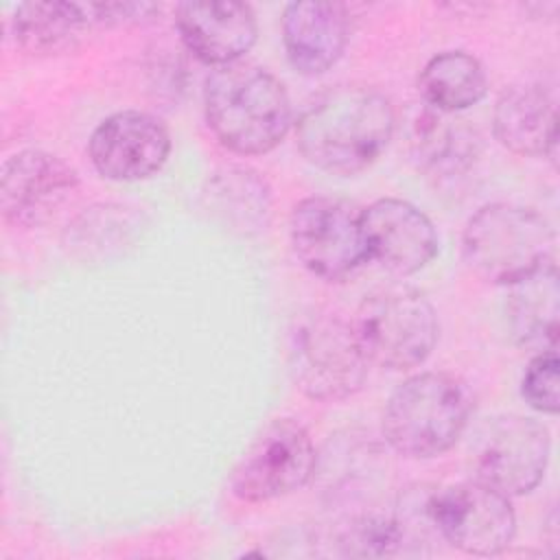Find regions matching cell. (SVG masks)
Wrapping results in <instances>:
<instances>
[{"label":"cell","mask_w":560,"mask_h":560,"mask_svg":"<svg viewBox=\"0 0 560 560\" xmlns=\"http://www.w3.org/2000/svg\"><path fill=\"white\" fill-rule=\"evenodd\" d=\"M472 409L468 385L448 372H422L400 383L383 411V435L407 457H438L466 431Z\"/></svg>","instance_id":"cell-3"},{"label":"cell","mask_w":560,"mask_h":560,"mask_svg":"<svg viewBox=\"0 0 560 560\" xmlns=\"http://www.w3.org/2000/svg\"><path fill=\"white\" fill-rule=\"evenodd\" d=\"M350 324L368 363L389 370L424 363L438 341L431 302L409 287L381 289L368 295Z\"/></svg>","instance_id":"cell-6"},{"label":"cell","mask_w":560,"mask_h":560,"mask_svg":"<svg viewBox=\"0 0 560 560\" xmlns=\"http://www.w3.org/2000/svg\"><path fill=\"white\" fill-rule=\"evenodd\" d=\"M549 451V433L534 418H492L470 444L472 479L505 497L527 494L540 483Z\"/></svg>","instance_id":"cell-8"},{"label":"cell","mask_w":560,"mask_h":560,"mask_svg":"<svg viewBox=\"0 0 560 560\" xmlns=\"http://www.w3.org/2000/svg\"><path fill=\"white\" fill-rule=\"evenodd\" d=\"M175 26L184 46L217 68L238 61L258 35L252 7L234 0L182 2L175 9Z\"/></svg>","instance_id":"cell-14"},{"label":"cell","mask_w":560,"mask_h":560,"mask_svg":"<svg viewBox=\"0 0 560 560\" xmlns=\"http://www.w3.org/2000/svg\"><path fill=\"white\" fill-rule=\"evenodd\" d=\"M394 109L385 94L368 85H335L317 94L300 114L298 149L313 166L332 175L365 171L394 133Z\"/></svg>","instance_id":"cell-1"},{"label":"cell","mask_w":560,"mask_h":560,"mask_svg":"<svg viewBox=\"0 0 560 560\" xmlns=\"http://www.w3.org/2000/svg\"><path fill=\"white\" fill-rule=\"evenodd\" d=\"M203 109L217 140L241 155L271 151L291 127V101L282 81L256 63L217 68L206 79Z\"/></svg>","instance_id":"cell-2"},{"label":"cell","mask_w":560,"mask_h":560,"mask_svg":"<svg viewBox=\"0 0 560 560\" xmlns=\"http://www.w3.org/2000/svg\"><path fill=\"white\" fill-rule=\"evenodd\" d=\"M315 472V446L302 424L282 418L269 422L247 446L230 475L241 501L258 503L304 488Z\"/></svg>","instance_id":"cell-9"},{"label":"cell","mask_w":560,"mask_h":560,"mask_svg":"<svg viewBox=\"0 0 560 560\" xmlns=\"http://www.w3.org/2000/svg\"><path fill=\"white\" fill-rule=\"evenodd\" d=\"M558 368H560V361L556 350L538 352L529 361L523 374L521 394L532 409L542 413H558V407H560Z\"/></svg>","instance_id":"cell-22"},{"label":"cell","mask_w":560,"mask_h":560,"mask_svg":"<svg viewBox=\"0 0 560 560\" xmlns=\"http://www.w3.org/2000/svg\"><path fill=\"white\" fill-rule=\"evenodd\" d=\"M409 151L427 175L455 177L472 166L479 153V138L466 120L427 107L413 118Z\"/></svg>","instance_id":"cell-19"},{"label":"cell","mask_w":560,"mask_h":560,"mask_svg":"<svg viewBox=\"0 0 560 560\" xmlns=\"http://www.w3.org/2000/svg\"><path fill=\"white\" fill-rule=\"evenodd\" d=\"M203 206L225 230L252 236L269 225L273 201L271 188L258 171L223 166L208 177Z\"/></svg>","instance_id":"cell-17"},{"label":"cell","mask_w":560,"mask_h":560,"mask_svg":"<svg viewBox=\"0 0 560 560\" xmlns=\"http://www.w3.org/2000/svg\"><path fill=\"white\" fill-rule=\"evenodd\" d=\"M350 37V15L341 2H291L282 13V42L291 66L315 77L337 63Z\"/></svg>","instance_id":"cell-15"},{"label":"cell","mask_w":560,"mask_h":560,"mask_svg":"<svg viewBox=\"0 0 560 560\" xmlns=\"http://www.w3.org/2000/svg\"><path fill=\"white\" fill-rule=\"evenodd\" d=\"M488 79L481 63L462 50H446L427 61L418 77V92L433 109L455 114L486 96Z\"/></svg>","instance_id":"cell-20"},{"label":"cell","mask_w":560,"mask_h":560,"mask_svg":"<svg viewBox=\"0 0 560 560\" xmlns=\"http://www.w3.org/2000/svg\"><path fill=\"white\" fill-rule=\"evenodd\" d=\"M368 256L387 271L411 276L438 254V232L431 219L413 203L385 197L361 210Z\"/></svg>","instance_id":"cell-13"},{"label":"cell","mask_w":560,"mask_h":560,"mask_svg":"<svg viewBox=\"0 0 560 560\" xmlns=\"http://www.w3.org/2000/svg\"><path fill=\"white\" fill-rule=\"evenodd\" d=\"M289 241L300 265L328 282L352 276L370 258L361 210L337 197L298 201L289 217Z\"/></svg>","instance_id":"cell-7"},{"label":"cell","mask_w":560,"mask_h":560,"mask_svg":"<svg viewBox=\"0 0 560 560\" xmlns=\"http://www.w3.org/2000/svg\"><path fill=\"white\" fill-rule=\"evenodd\" d=\"M429 514L442 540L472 556H497L516 534L510 497L475 479L431 488Z\"/></svg>","instance_id":"cell-10"},{"label":"cell","mask_w":560,"mask_h":560,"mask_svg":"<svg viewBox=\"0 0 560 560\" xmlns=\"http://www.w3.org/2000/svg\"><path fill=\"white\" fill-rule=\"evenodd\" d=\"M492 127L497 140L518 155L556 160L558 114L553 96L538 83L508 88L494 105Z\"/></svg>","instance_id":"cell-16"},{"label":"cell","mask_w":560,"mask_h":560,"mask_svg":"<svg viewBox=\"0 0 560 560\" xmlns=\"http://www.w3.org/2000/svg\"><path fill=\"white\" fill-rule=\"evenodd\" d=\"M88 153L105 179L138 182L155 175L166 164L171 136L160 118L127 109L107 116L94 129Z\"/></svg>","instance_id":"cell-12"},{"label":"cell","mask_w":560,"mask_h":560,"mask_svg":"<svg viewBox=\"0 0 560 560\" xmlns=\"http://www.w3.org/2000/svg\"><path fill=\"white\" fill-rule=\"evenodd\" d=\"M90 28L83 2H24L11 18L18 46L31 55H55L72 48Z\"/></svg>","instance_id":"cell-21"},{"label":"cell","mask_w":560,"mask_h":560,"mask_svg":"<svg viewBox=\"0 0 560 560\" xmlns=\"http://www.w3.org/2000/svg\"><path fill=\"white\" fill-rule=\"evenodd\" d=\"M158 11L151 2H83L90 26H122L151 18Z\"/></svg>","instance_id":"cell-23"},{"label":"cell","mask_w":560,"mask_h":560,"mask_svg":"<svg viewBox=\"0 0 560 560\" xmlns=\"http://www.w3.org/2000/svg\"><path fill=\"white\" fill-rule=\"evenodd\" d=\"M508 326L516 343L527 350H556L560 332V284L556 262L510 284Z\"/></svg>","instance_id":"cell-18"},{"label":"cell","mask_w":560,"mask_h":560,"mask_svg":"<svg viewBox=\"0 0 560 560\" xmlns=\"http://www.w3.org/2000/svg\"><path fill=\"white\" fill-rule=\"evenodd\" d=\"M289 372L306 398L337 402L363 387L368 359L350 322L335 313L311 311L289 330Z\"/></svg>","instance_id":"cell-5"},{"label":"cell","mask_w":560,"mask_h":560,"mask_svg":"<svg viewBox=\"0 0 560 560\" xmlns=\"http://www.w3.org/2000/svg\"><path fill=\"white\" fill-rule=\"evenodd\" d=\"M77 186V171L59 155L42 149L20 151L2 164V219L15 228H37L70 199Z\"/></svg>","instance_id":"cell-11"},{"label":"cell","mask_w":560,"mask_h":560,"mask_svg":"<svg viewBox=\"0 0 560 560\" xmlns=\"http://www.w3.org/2000/svg\"><path fill=\"white\" fill-rule=\"evenodd\" d=\"M462 254L477 278L510 287L553 260V230L534 208L488 203L468 219Z\"/></svg>","instance_id":"cell-4"}]
</instances>
